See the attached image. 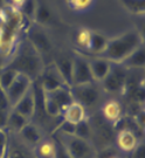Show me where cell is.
<instances>
[{
  "mask_svg": "<svg viewBox=\"0 0 145 158\" xmlns=\"http://www.w3.org/2000/svg\"><path fill=\"white\" fill-rule=\"evenodd\" d=\"M0 108L5 109L7 111H10L12 108L10 106V102H8V98L6 96V93L1 88H0Z\"/></svg>",
  "mask_w": 145,
  "mask_h": 158,
  "instance_id": "cell-32",
  "label": "cell"
},
{
  "mask_svg": "<svg viewBox=\"0 0 145 158\" xmlns=\"http://www.w3.org/2000/svg\"><path fill=\"white\" fill-rule=\"evenodd\" d=\"M33 19L39 26H46V25H48L52 21V13H50L49 8L45 4H42V2L38 4Z\"/></svg>",
  "mask_w": 145,
  "mask_h": 158,
  "instance_id": "cell-23",
  "label": "cell"
},
{
  "mask_svg": "<svg viewBox=\"0 0 145 158\" xmlns=\"http://www.w3.org/2000/svg\"><path fill=\"white\" fill-rule=\"evenodd\" d=\"M90 35H91V31L87 28L80 29L78 33L76 34V44H77L81 48H84V49H88L89 47V42H90Z\"/></svg>",
  "mask_w": 145,
  "mask_h": 158,
  "instance_id": "cell-27",
  "label": "cell"
},
{
  "mask_svg": "<svg viewBox=\"0 0 145 158\" xmlns=\"http://www.w3.org/2000/svg\"><path fill=\"white\" fill-rule=\"evenodd\" d=\"M90 70L95 82H102L110 72L111 62L102 56H95L89 60Z\"/></svg>",
  "mask_w": 145,
  "mask_h": 158,
  "instance_id": "cell-15",
  "label": "cell"
},
{
  "mask_svg": "<svg viewBox=\"0 0 145 158\" xmlns=\"http://www.w3.org/2000/svg\"><path fill=\"white\" fill-rule=\"evenodd\" d=\"M74 135L80 137V138H83V139H88V141L93 142L94 127L90 123L89 118L84 119L82 122L75 124V132H74Z\"/></svg>",
  "mask_w": 145,
  "mask_h": 158,
  "instance_id": "cell-22",
  "label": "cell"
},
{
  "mask_svg": "<svg viewBox=\"0 0 145 158\" xmlns=\"http://www.w3.org/2000/svg\"><path fill=\"white\" fill-rule=\"evenodd\" d=\"M8 113L5 109L0 108V129H6V122H7V116Z\"/></svg>",
  "mask_w": 145,
  "mask_h": 158,
  "instance_id": "cell-34",
  "label": "cell"
},
{
  "mask_svg": "<svg viewBox=\"0 0 145 158\" xmlns=\"http://www.w3.org/2000/svg\"><path fill=\"white\" fill-rule=\"evenodd\" d=\"M34 158H55L56 141L44 139L33 149Z\"/></svg>",
  "mask_w": 145,
  "mask_h": 158,
  "instance_id": "cell-20",
  "label": "cell"
},
{
  "mask_svg": "<svg viewBox=\"0 0 145 158\" xmlns=\"http://www.w3.org/2000/svg\"><path fill=\"white\" fill-rule=\"evenodd\" d=\"M142 45H144L142 34L136 29H130L108 40L106 49L97 56L104 57L111 63H121Z\"/></svg>",
  "mask_w": 145,
  "mask_h": 158,
  "instance_id": "cell-1",
  "label": "cell"
},
{
  "mask_svg": "<svg viewBox=\"0 0 145 158\" xmlns=\"http://www.w3.org/2000/svg\"><path fill=\"white\" fill-rule=\"evenodd\" d=\"M13 110H15L17 113L21 114L28 119H33L34 114H35V101H34V94L33 88L31 87V89L25 94V95L17 102V104L12 108Z\"/></svg>",
  "mask_w": 145,
  "mask_h": 158,
  "instance_id": "cell-13",
  "label": "cell"
},
{
  "mask_svg": "<svg viewBox=\"0 0 145 158\" xmlns=\"http://www.w3.org/2000/svg\"><path fill=\"white\" fill-rule=\"evenodd\" d=\"M61 116L63 121H67L72 124H77L88 118V113H87V109L82 104L74 101L63 110Z\"/></svg>",
  "mask_w": 145,
  "mask_h": 158,
  "instance_id": "cell-14",
  "label": "cell"
},
{
  "mask_svg": "<svg viewBox=\"0 0 145 158\" xmlns=\"http://www.w3.org/2000/svg\"><path fill=\"white\" fill-rule=\"evenodd\" d=\"M125 69H139L145 66V48L144 45L134 51L123 62L119 63Z\"/></svg>",
  "mask_w": 145,
  "mask_h": 158,
  "instance_id": "cell-18",
  "label": "cell"
},
{
  "mask_svg": "<svg viewBox=\"0 0 145 158\" xmlns=\"http://www.w3.org/2000/svg\"><path fill=\"white\" fill-rule=\"evenodd\" d=\"M102 117L110 125H117L123 119V107L116 100H109L103 103L101 108Z\"/></svg>",
  "mask_w": 145,
  "mask_h": 158,
  "instance_id": "cell-10",
  "label": "cell"
},
{
  "mask_svg": "<svg viewBox=\"0 0 145 158\" xmlns=\"http://www.w3.org/2000/svg\"><path fill=\"white\" fill-rule=\"evenodd\" d=\"M32 85H33V81L29 79L28 76L23 75V74H19V75H18L15 81H14V82L12 83L11 87L5 91L11 108L14 107V106L17 104V102L31 89Z\"/></svg>",
  "mask_w": 145,
  "mask_h": 158,
  "instance_id": "cell-7",
  "label": "cell"
},
{
  "mask_svg": "<svg viewBox=\"0 0 145 158\" xmlns=\"http://www.w3.org/2000/svg\"><path fill=\"white\" fill-rule=\"evenodd\" d=\"M28 122H31V119L26 118L21 114L17 113L15 110L11 109L8 116H7V122H6V130H10L12 132L19 134V131L23 129Z\"/></svg>",
  "mask_w": 145,
  "mask_h": 158,
  "instance_id": "cell-19",
  "label": "cell"
},
{
  "mask_svg": "<svg viewBox=\"0 0 145 158\" xmlns=\"http://www.w3.org/2000/svg\"><path fill=\"white\" fill-rule=\"evenodd\" d=\"M5 7V1L4 0H0V10H2Z\"/></svg>",
  "mask_w": 145,
  "mask_h": 158,
  "instance_id": "cell-37",
  "label": "cell"
},
{
  "mask_svg": "<svg viewBox=\"0 0 145 158\" xmlns=\"http://www.w3.org/2000/svg\"><path fill=\"white\" fill-rule=\"evenodd\" d=\"M72 85H85L95 82L90 70L89 60L81 54L72 56Z\"/></svg>",
  "mask_w": 145,
  "mask_h": 158,
  "instance_id": "cell-6",
  "label": "cell"
},
{
  "mask_svg": "<svg viewBox=\"0 0 145 158\" xmlns=\"http://www.w3.org/2000/svg\"><path fill=\"white\" fill-rule=\"evenodd\" d=\"M144 153H145L144 143H143V142H139V144L130 152V155H131V158H144L145 157Z\"/></svg>",
  "mask_w": 145,
  "mask_h": 158,
  "instance_id": "cell-31",
  "label": "cell"
},
{
  "mask_svg": "<svg viewBox=\"0 0 145 158\" xmlns=\"http://www.w3.org/2000/svg\"><path fill=\"white\" fill-rule=\"evenodd\" d=\"M126 69L119 63H111L110 72L102 83V89L106 93L118 94L125 89L126 85Z\"/></svg>",
  "mask_w": 145,
  "mask_h": 158,
  "instance_id": "cell-5",
  "label": "cell"
},
{
  "mask_svg": "<svg viewBox=\"0 0 145 158\" xmlns=\"http://www.w3.org/2000/svg\"><path fill=\"white\" fill-rule=\"evenodd\" d=\"M18 75H19V73L17 70L5 67L0 73V88L4 91H6L12 85V83L15 81Z\"/></svg>",
  "mask_w": 145,
  "mask_h": 158,
  "instance_id": "cell-24",
  "label": "cell"
},
{
  "mask_svg": "<svg viewBox=\"0 0 145 158\" xmlns=\"http://www.w3.org/2000/svg\"><path fill=\"white\" fill-rule=\"evenodd\" d=\"M6 67L17 70L19 74L26 75L32 81L39 79L45 69L41 55L34 49L33 46L27 40L20 45L17 53Z\"/></svg>",
  "mask_w": 145,
  "mask_h": 158,
  "instance_id": "cell-2",
  "label": "cell"
},
{
  "mask_svg": "<svg viewBox=\"0 0 145 158\" xmlns=\"http://www.w3.org/2000/svg\"><path fill=\"white\" fill-rule=\"evenodd\" d=\"M67 4L74 11L84 12L91 7L94 0H67Z\"/></svg>",
  "mask_w": 145,
  "mask_h": 158,
  "instance_id": "cell-26",
  "label": "cell"
},
{
  "mask_svg": "<svg viewBox=\"0 0 145 158\" xmlns=\"http://www.w3.org/2000/svg\"><path fill=\"white\" fill-rule=\"evenodd\" d=\"M36 5L38 4H36L35 0H25V2L20 6V8H21V11H23L25 17L29 18V19H33L35 10H36Z\"/></svg>",
  "mask_w": 145,
  "mask_h": 158,
  "instance_id": "cell-28",
  "label": "cell"
},
{
  "mask_svg": "<svg viewBox=\"0 0 145 158\" xmlns=\"http://www.w3.org/2000/svg\"><path fill=\"white\" fill-rule=\"evenodd\" d=\"M18 136L20 137L23 145L31 148V149H34L39 143H41L45 139L42 130L40 129L35 123H33L32 121L28 122L27 124L19 131Z\"/></svg>",
  "mask_w": 145,
  "mask_h": 158,
  "instance_id": "cell-9",
  "label": "cell"
},
{
  "mask_svg": "<svg viewBox=\"0 0 145 158\" xmlns=\"http://www.w3.org/2000/svg\"><path fill=\"white\" fill-rule=\"evenodd\" d=\"M108 38L104 34L100 33V32H93L91 31V35H90V42L89 47L87 51L93 53L94 55H100L102 52L106 49V44H108Z\"/></svg>",
  "mask_w": 145,
  "mask_h": 158,
  "instance_id": "cell-21",
  "label": "cell"
},
{
  "mask_svg": "<svg viewBox=\"0 0 145 158\" xmlns=\"http://www.w3.org/2000/svg\"><path fill=\"white\" fill-rule=\"evenodd\" d=\"M6 27V19L2 12H0V32Z\"/></svg>",
  "mask_w": 145,
  "mask_h": 158,
  "instance_id": "cell-35",
  "label": "cell"
},
{
  "mask_svg": "<svg viewBox=\"0 0 145 158\" xmlns=\"http://www.w3.org/2000/svg\"><path fill=\"white\" fill-rule=\"evenodd\" d=\"M123 6L132 14H144L145 12V0H121Z\"/></svg>",
  "mask_w": 145,
  "mask_h": 158,
  "instance_id": "cell-25",
  "label": "cell"
},
{
  "mask_svg": "<svg viewBox=\"0 0 145 158\" xmlns=\"http://www.w3.org/2000/svg\"><path fill=\"white\" fill-rule=\"evenodd\" d=\"M72 100L82 104L85 109L96 106L101 100V90L97 88L95 82L85 85L70 87Z\"/></svg>",
  "mask_w": 145,
  "mask_h": 158,
  "instance_id": "cell-4",
  "label": "cell"
},
{
  "mask_svg": "<svg viewBox=\"0 0 145 158\" xmlns=\"http://www.w3.org/2000/svg\"><path fill=\"white\" fill-rule=\"evenodd\" d=\"M139 142L138 136L130 128H123L116 134V144L122 152L130 153L139 144Z\"/></svg>",
  "mask_w": 145,
  "mask_h": 158,
  "instance_id": "cell-11",
  "label": "cell"
},
{
  "mask_svg": "<svg viewBox=\"0 0 145 158\" xmlns=\"http://www.w3.org/2000/svg\"><path fill=\"white\" fill-rule=\"evenodd\" d=\"M8 132L6 129H0V158L5 157L8 148Z\"/></svg>",
  "mask_w": 145,
  "mask_h": 158,
  "instance_id": "cell-30",
  "label": "cell"
},
{
  "mask_svg": "<svg viewBox=\"0 0 145 158\" xmlns=\"http://www.w3.org/2000/svg\"><path fill=\"white\" fill-rule=\"evenodd\" d=\"M56 72L59 73L60 77L64 82L67 87H72V57L69 56H60L57 57L54 62Z\"/></svg>",
  "mask_w": 145,
  "mask_h": 158,
  "instance_id": "cell-16",
  "label": "cell"
},
{
  "mask_svg": "<svg viewBox=\"0 0 145 158\" xmlns=\"http://www.w3.org/2000/svg\"><path fill=\"white\" fill-rule=\"evenodd\" d=\"M27 41L33 46L35 51L41 54H46L49 53L52 49V41L48 38V35L39 28H32L28 32Z\"/></svg>",
  "mask_w": 145,
  "mask_h": 158,
  "instance_id": "cell-12",
  "label": "cell"
},
{
  "mask_svg": "<svg viewBox=\"0 0 145 158\" xmlns=\"http://www.w3.org/2000/svg\"><path fill=\"white\" fill-rule=\"evenodd\" d=\"M45 94H47L53 101L55 102L56 104H57V107L61 109L62 113L72 102H74L72 90H70L69 87H62V88H59V89H56L54 91L45 93Z\"/></svg>",
  "mask_w": 145,
  "mask_h": 158,
  "instance_id": "cell-17",
  "label": "cell"
},
{
  "mask_svg": "<svg viewBox=\"0 0 145 158\" xmlns=\"http://www.w3.org/2000/svg\"><path fill=\"white\" fill-rule=\"evenodd\" d=\"M56 141V153H55V158H70L69 155L67 153V151L64 150V148L61 145V143L55 139Z\"/></svg>",
  "mask_w": 145,
  "mask_h": 158,
  "instance_id": "cell-33",
  "label": "cell"
},
{
  "mask_svg": "<svg viewBox=\"0 0 145 158\" xmlns=\"http://www.w3.org/2000/svg\"><path fill=\"white\" fill-rule=\"evenodd\" d=\"M12 1L14 2V5L17 6V7H20L25 2V0H12Z\"/></svg>",
  "mask_w": 145,
  "mask_h": 158,
  "instance_id": "cell-36",
  "label": "cell"
},
{
  "mask_svg": "<svg viewBox=\"0 0 145 158\" xmlns=\"http://www.w3.org/2000/svg\"><path fill=\"white\" fill-rule=\"evenodd\" d=\"M108 158H119L118 156H110V157H108Z\"/></svg>",
  "mask_w": 145,
  "mask_h": 158,
  "instance_id": "cell-38",
  "label": "cell"
},
{
  "mask_svg": "<svg viewBox=\"0 0 145 158\" xmlns=\"http://www.w3.org/2000/svg\"><path fill=\"white\" fill-rule=\"evenodd\" d=\"M6 156H7V158H28L26 152L21 148L17 147V145H10V143H8Z\"/></svg>",
  "mask_w": 145,
  "mask_h": 158,
  "instance_id": "cell-29",
  "label": "cell"
},
{
  "mask_svg": "<svg viewBox=\"0 0 145 158\" xmlns=\"http://www.w3.org/2000/svg\"><path fill=\"white\" fill-rule=\"evenodd\" d=\"M38 81H39V85L44 93H50V91H54L62 87H67L60 77L59 73L56 72L54 64L50 67H45Z\"/></svg>",
  "mask_w": 145,
  "mask_h": 158,
  "instance_id": "cell-8",
  "label": "cell"
},
{
  "mask_svg": "<svg viewBox=\"0 0 145 158\" xmlns=\"http://www.w3.org/2000/svg\"><path fill=\"white\" fill-rule=\"evenodd\" d=\"M57 141L61 143L70 158H96L97 152L91 141L80 138L75 135L62 134H59Z\"/></svg>",
  "mask_w": 145,
  "mask_h": 158,
  "instance_id": "cell-3",
  "label": "cell"
}]
</instances>
